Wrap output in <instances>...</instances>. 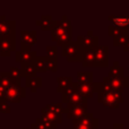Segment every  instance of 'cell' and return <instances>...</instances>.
Listing matches in <instances>:
<instances>
[{
	"label": "cell",
	"instance_id": "cell-1",
	"mask_svg": "<svg viewBox=\"0 0 129 129\" xmlns=\"http://www.w3.org/2000/svg\"><path fill=\"white\" fill-rule=\"evenodd\" d=\"M114 22L119 25H123V24H129V17H125V16H119V17L114 18Z\"/></svg>",
	"mask_w": 129,
	"mask_h": 129
}]
</instances>
